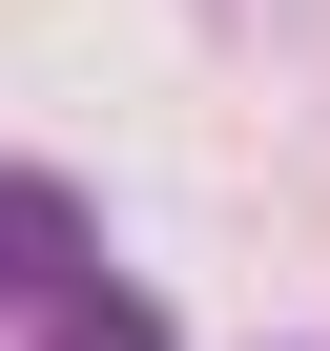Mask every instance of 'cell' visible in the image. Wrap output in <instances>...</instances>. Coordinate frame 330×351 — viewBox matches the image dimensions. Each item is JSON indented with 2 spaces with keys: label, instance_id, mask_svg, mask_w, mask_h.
Returning a JSON list of instances; mask_svg holds the SVG:
<instances>
[{
  "label": "cell",
  "instance_id": "cell-2",
  "mask_svg": "<svg viewBox=\"0 0 330 351\" xmlns=\"http://www.w3.org/2000/svg\"><path fill=\"white\" fill-rule=\"evenodd\" d=\"M42 351H165V289H124V269H83V289L42 310Z\"/></svg>",
  "mask_w": 330,
  "mask_h": 351
},
{
  "label": "cell",
  "instance_id": "cell-1",
  "mask_svg": "<svg viewBox=\"0 0 330 351\" xmlns=\"http://www.w3.org/2000/svg\"><path fill=\"white\" fill-rule=\"evenodd\" d=\"M103 248H83V186H42V165H21V186H0V310H62Z\"/></svg>",
  "mask_w": 330,
  "mask_h": 351
}]
</instances>
